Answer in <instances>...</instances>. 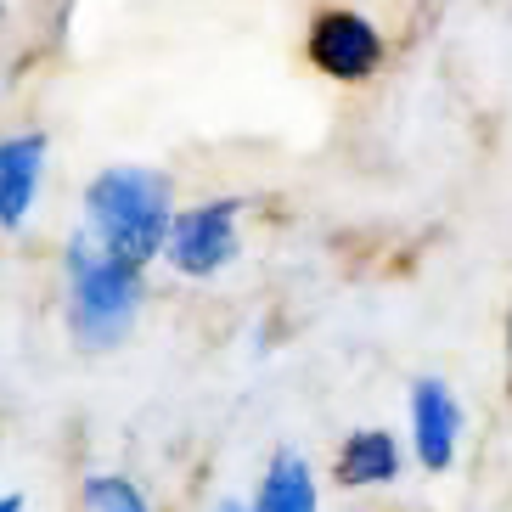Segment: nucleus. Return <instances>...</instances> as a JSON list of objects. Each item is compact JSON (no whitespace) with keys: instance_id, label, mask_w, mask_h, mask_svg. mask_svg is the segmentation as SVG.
<instances>
[{"instance_id":"nucleus-10","label":"nucleus","mask_w":512,"mask_h":512,"mask_svg":"<svg viewBox=\"0 0 512 512\" xmlns=\"http://www.w3.org/2000/svg\"><path fill=\"white\" fill-rule=\"evenodd\" d=\"M0 512H29V501L23 496H0Z\"/></svg>"},{"instance_id":"nucleus-1","label":"nucleus","mask_w":512,"mask_h":512,"mask_svg":"<svg viewBox=\"0 0 512 512\" xmlns=\"http://www.w3.org/2000/svg\"><path fill=\"white\" fill-rule=\"evenodd\" d=\"M85 220H91V242L107 259L147 271L152 259L164 254L169 220H175V209H169V181L158 169H141V164L102 169L85 186Z\"/></svg>"},{"instance_id":"nucleus-7","label":"nucleus","mask_w":512,"mask_h":512,"mask_svg":"<svg viewBox=\"0 0 512 512\" xmlns=\"http://www.w3.org/2000/svg\"><path fill=\"white\" fill-rule=\"evenodd\" d=\"M338 484L349 490H383L406 473V451H400V439L389 428H355V434L338 445Z\"/></svg>"},{"instance_id":"nucleus-8","label":"nucleus","mask_w":512,"mask_h":512,"mask_svg":"<svg viewBox=\"0 0 512 512\" xmlns=\"http://www.w3.org/2000/svg\"><path fill=\"white\" fill-rule=\"evenodd\" d=\"M316 507H321L316 467L299 451H276L259 473L254 496H248V512H316Z\"/></svg>"},{"instance_id":"nucleus-12","label":"nucleus","mask_w":512,"mask_h":512,"mask_svg":"<svg viewBox=\"0 0 512 512\" xmlns=\"http://www.w3.org/2000/svg\"><path fill=\"white\" fill-rule=\"evenodd\" d=\"M507 372H512V316H507Z\"/></svg>"},{"instance_id":"nucleus-5","label":"nucleus","mask_w":512,"mask_h":512,"mask_svg":"<svg viewBox=\"0 0 512 512\" xmlns=\"http://www.w3.org/2000/svg\"><path fill=\"white\" fill-rule=\"evenodd\" d=\"M462 400H456L451 383H439V377H422L417 389H411V451L428 473H445L462 451Z\"/></svg>"},{"instance_id":"nucleus-2","label":"nucleus","mask_w":512,"mask_h":512,"mask_svg":"<svg viewBox=\"0 0 512 512\" xmlns=\"http://www.w3.org/2000/svg\"><path fill=\"white\" fill-rule=\"evenodd\" d=\"M141 271L107 259L91 237L68 242V327H74L79 349H113L124 344V332L141 316Z\"/></svg>"},{"instance_id":"nucleus-6","label":"nucleus","mask_w":512,"mask_h":512,"mask_svg":"<svg viewBox=\"0 0 512 512\" xmlns=\"http://www.w3.org/2000/svg\"><path fill=\"white\" fill-rule=\"evenodd\" d=\"M40 181H46V136L0 141V231H17L29 220Z\"/></svg>"},{"instance_id":"nucleus-3","label":"nucleus","mask_w":512,"mask_h":512,"mask_svg":"<svg viewBox=\"0 0 512 512\" xmlns=\"http://www.w3.org/2000/svg\"><path fill=\"white\" fill-rule=\"evenodd\" d=\"M237 197H209V203H192V209H175L164 237V259L181 276L203 282V276H220L237 259L242 231H237Z\"/></svg>"},{"instance_id":"nucleus-4","label":"nucleus","mask_w":512,"mask_h":512,"mask_svg":"<svg viewBox=\"0 0 512 512\" xmlns=\"http://www.w3.org/2000/svg\"><path fill=\"white\" fill-rule=\"evenodd\" d=\"M304 57L316 62V74L338 79V85H361L383 68V34L361 12H321L310 23Z\"/></svg>"},{"instance_id":"nucleus-11","label":"nucleus","mask_w":512,"mask_h":512,"mask_svg":"<svg viewBox=\"0 0 512 512\" xmlns=\"http://www.w3.org/2000/svg\"><path fill=\"white\" fill-rule=\"evenodd\" d=\"M214 512H248V501H220Z\"/></svg>"},{"instance_id":"nucleus-9","label":"nucleus","mask_w":512,"mask_h":512,"mask_svg":"<svg viewBox=\"0 0 512 512\" xmlns=\"http://www.w3.org/2000/svg\"><path fill=\"white\" fill-rule=\"evenodd\" d=\"M79 512H152V501L141 496L136 479H119V473H91L85 490H79Z\"/></svg>"}]
</instances>
